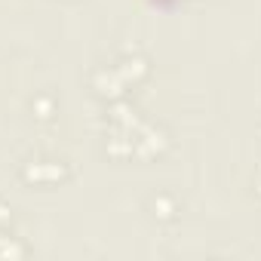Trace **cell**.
<instances>
[{"mask_svg":"<svg viewBox=\"0 0 261 261\" xmlns=\"http://www.w3.org/2000/svg\"><path fill=\"white\" fill-rule=\"evenodd\" d=\"M62 175H65V166L59 160H37V163L25 166L28 181H59Z\"/></svg>","mask_w":261,"mask_h":261,"instance_id":"1","label":"cell"}]
</instances>
